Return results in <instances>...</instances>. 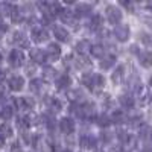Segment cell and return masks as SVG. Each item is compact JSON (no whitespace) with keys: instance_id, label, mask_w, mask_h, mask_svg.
Masks as SVG:
<instances>
[{"instance_id":"15","label":"cell","mask_w":152,"mask_h":152,"mask_svg":"<svg viewBox=\"0 0 152 152\" xmlns=\"http://www.w3.org/2000/svg\"><path fill=\"white\" fill-rule=\"evenodd\" d=\"M59 18L62 23H67V24H75V14L72 11H66L62 9L61 14H59Z\"/></svg>"},{"instance_id":"27","label":"cell","mask_w":152,"mask_h":152,"mask_svg":"<svg viewBox=\"0 0 152 152\" xmlns=\"http://www.w3.org/2000/svg\"><path fill=\"white\" fill-rule=\"evenodd\" d=\"M0 132H2L5 137H11L12 134H14V131H12V128H11V125H9V123L0 125Z\"/></svg>"},{"instance_id":"5","label":"cell","mask_w":152,"mask_h":152,"mask_svg":"<svg viewBox=\"0 0 152 152\" xmlns=\"http://www.w3.org/2000/svg\"><path fill=\"white\" fill-rule=\"evenodd\" d=\"M47 52H43L41 49H32L31 50V59L35 62V64H43L47 59Z\"/></svg>"},{"instance_id":"26","label":"cell","mask_w":152,"mask_h":152,"mask_svg":"<svg viewBox=\"0 0 152 152\" xmlns=\"http://www.w3.org/2000/svg\"><path fill=\"white\" fill-rule=\"evenodd\" d=\"M49 108L52 110V111H55V113H58V111L62 110V104L59 102L58 99H50L49 100Z\"/></svg>"},{"instance_id":"13","label":"cell","mask_w":152,"mask_h":152,"mask_svg":"<svg viewBox=\"0 0 152 152\" xmlns=\"http://www.w3.org/2000/svg\"><path fill=\"white\" fill-rule=\"evenodd\" d=\"M46 52H47V56H49L50 59H58L59 55H61V47H59L58 44L52 43V44H49V47H47Z\"/></svg>"},{"instance_id":"38","label":"cell","mask_w":152,"mask_h":152,"mask_svg":"<svg viewBox=\"0 0 152 152\" xmlns=\"http://www.w3.org/2000/svg\"><path fill=\"white\" fill-rule=\"evenodd\" d=\"M2 116L8 120V119H11V116H12V113H11V108H3V111H2Z\"/></svg>"},{"instance_id":"32","label":"cell","mask_w":152,"mask_h":152,"mask_svg":"<svg viewBox=\"0 0 152 152\" xmlns=\"http://www.w3.org/2000/svg\"><path fill=\"white\" fill-rule=\"evenodd\" d=\"M113 120H114V123H122L125 120L123 113L122 111H116V113H114V116H113Z\"/></svg>"},{"instance_id":"11","label":"cell","mask_w":152,"mask_h":152,"mask_svg":"<svg viewBox=\"0 0 152 152\" xmlns=\"http://www.w3.org/2000/svg\"><path fill=\"white\" fill-rule=\"evenodd\" d=\"M53 34H55V37H56V40H59V41H62V43H67V41L70 40V35H69L67 29L61 28V26H53Z\"/></svg>"},{"instance_id":"28","label":"cell","mask_w":152,"mask_h":152,"mask_svg":"<svg viewBox=\"0 0 152 152\" xmlns=\"http://www.w3.org/2000/svg\"><path fill=\"white\" fill-rule=\"evenodd\" d=\"M41 88H43V81L41 79H34L31 82V90L34 93H38V91H41Z\"/></svg>"},{"instance_id":"12","label":"cell","mask_w":152,"mask_h":152,"mask_svg":"<svg viewBox=\"0 0 152 152\" xmlns=\"http://www.w3.org/2000/svg\"><path fill=\"white\" fill-rule=\"evenodd\" d=\"M123 79H125V66H119L116 70H114V73L111 75V81L119 85V84L123 82Z\"/></svg>"},{"instance_id":"37","label":"cell","mask_w":152,"mask_h":152,"mask_svg":"<svg viewBox=\"0 0 152 152\" xmlns=\"http://www.w3.org/2000/svg\"><path fill=\"white\" fill-rule=\"evenodd\" d=\"M120 5H123L126 9H132V0H120Z\"/></svg>"},{"instance_id":"44","label":"cell","mask_w":152,"mask_h":152,"mask_svg":"<svg viewBox=\"0 0 152 152\" xmlns=\"http://www.w3.org/2000/svg\"><path fill=\"white\" fill-rule=\"evenodd\" d=\"M64 3H67V5H72V3H75V0H64Z\"/></svg>"},{"instance_id":"49","label":"cell","mask_w":152,"mask_h":152,"mask_svg":"<svg viewBox=\"0 0 152 152\" xmlns=\"http://www.w3.org/2000/svg\"><path fill=\"white\" fill-rule=\"evenodd\" d=\"M137 2H140V0H137Z\"/></svg>"},{"instance_id":"19","label":"cell","mask_w":152,"mask_h":152,"mask_svg":"<svg viewBox=\"0 0 152 152\" xmlns=\"http://www.w3.org/2000/svg\"><path fill=\"white\" fill-rule=\"evenodd\" d=\"M138 38H140V41L143 43V46L152 47V35H151V34H148V32H140V34H138Z\"/></svg>"},{"instance_id":"14","label":"cell","mask_w":152,"mask_h":152,"mask_svg":"<svg viewBox=\"0 0 152 152\" xmlns=\"http://www.w3.org/2000/svg\"><path fill=\"white\" fill-rule=\"evenodd\" d=\"M91 6L90 5H87V3H79L78 6H76V12L75 14L78 15V17H87V15H90L91 14Z\"/></svg>"},{"instance_id":"3","label":"cell","mask_w":152,"mask_h":152,"mask_svg":"<svg viewBox=\"0 0 152 152\" xmlns=\"http://www.w3.org/2000/svg\"><path fill=\"white\" fill-rule=\"evenodd\" d=\"M24 61V55L20 49H14L12 52L9 53V64L12 67H20Z\"/></svg>"},{"instance_id":"36","label":"cell","mask_w":152,"mask_h":152,"mask_svg":"<svg viewBox=\"0 0 152 152\" xmlns=\"http://www.w3.org/2000/svg\"><path fill=\"white\" fill-rule=\"evenodd\" d=\"M11 151H12V152H23V149H21V146H20L18 142H15V143L11 145Z\"/></svg>"},{"instance_id":"9","label":"cell","mask_w":152,"mask_h":152,"mask_svg":"<svg viewBox=\"0 0 152 152\" xmlns=\"http://www.w3.org/2000/svg\"><path fill=\"white\" fill-rule=\"evenodd\" d=\"M59 128H61V131L64 134H73V131H75V122L72 119L64 117V119H61V122H59Z\"/></svg>"},{"instance_id":"17","label":"cell","mask_w":152,"mask_h":152,"mask_svg":"<svg viewBox=\"0 0 152 152\" xmlns=\"http://www.w3.org/2000/svg\"><path fill=\"white\" fill-rule=\"evenodd\" d=\"M119 100H120V104H122V107L123 108H132L134 107V97L132 96H129V94H122L120 97H119Z\"/></svg>"},{"instance_id":"6","label":"cell","mask_w":152,"mask_h":152,"mask_svg":"<svg viewBox=\"0 0 152 152\" xmlns=\"http://www.w3.org/2000/svg\"><path fill=\"white\" fill-rule=\"evenodd\" d=\"M47 38H49V34L46 29H43V28H34L32 29V40L35 43H43Z\"/></svg>"},{"instance_id":"8","label":"cell","mask_w":152,"mask_h":152,"mask_svg":"<svg viewBox=\"0 0 152 152\" xmlns=\"http://www.w3.org/2000/svg\"><path fill=\"white\" fill-rule=\"evenodd\" d=\"M24 85V79L21 76H12V78L8 81V87L11 88L12 91H20Z\"/></svg>"},{"instance_id":"4","label":"cell","mask_w":152,"mask_h":152,"mask_svg":"<svg viewBox=\"0 0 152 152\" xmlns=\"http://www.w3.org/2000/svg\"><path fill=\"white\" fill-rule=\"evenodd\" d=\"M81 81H82V84H84L87 88L93 90L94 87H97V75H96V73H84L82 78H81Z\"/></svg>"},{"instance_id":"23","label":"cell","mask_w":152,"mask_h":152,"mask_svg":"<svg viewBox=\"0 0 152 152\" xmlns=\"http://www.w3.org/2000/svg\"><path fill=\"white\" fill-rule=\"evenodd\" d=\"M114 61H116V58H114L113 55L111 56H107V58H102V61H100V69H104V70H107V69H110L113 64H114Z\"/></svg>"},{"instance_id":"33","label":"cell","mask_w":152,"mask_h":152,"mask_svg":"<svg viewBox=\"0 0 152 152\" xmlns=\"http://www.w3.org/2000/svg\"><path fill=\"white\" fill-rule=\"evenodd\" d=\"M117 137L120 138V140H122L123 143H128V142L131 140V137H129L128 134H126L125 131H119V134H117Z\"/></svg>"},{"instance_id":"48","label":"cell","mask_w":152,"mask_h":152,"mask_svg":"<svg viewBox=\"0 0 152 152\" xmlns=\"http://www.w3.org/2000/svg\"><path fill=\"white\" fill-rule=\"evenodd\" d=\"M0 61H2V55H0Z\"/></svg>"},{"instance_id":"22","label":"cell","mask_w":152,"mask_h":152,"mask_svg":"<svg viewBox=\"0 0 152 152\" xmlns=\"http://www.w3.org/2000/svg\"><path fill=\"white\" fill-rule=\"evenodd\" d=\"M11 18H12V21H14V23H20V21L23 20V12H21V9H18L17 6L12 8Z\"/></svg>"},{"instance_id":"30","label":"cell","mask_w":152,"mask_h":152,"mask_svg":"<svg viewBox=\"0 0 152 152\" xmlns=\"http://www.w3.org/2000/svg\"><path fill=\"white\" fill-rule=\"evenodd\" d=\"M43 75H44L46 79H52V78H55V76H56V72H55V69H52V67H46V69L43 70Z\"/></svg>"},{"instance_id":"45","label":"cell","mask_w":152,"mask_h":152,"mask_svg":"<svg viewBox=\"0 0 152 152\" xmlns=\"http://www.w3.org/2000/svg\"><path fill=\"white\" fill-rule=\"evenodd\" d=\"M3 76H5V73H3V70H0V81L3 79Z\"/></svg>"},{"instance_id":"43","label":"cell","mask_w":152,"mask_h":152,"mask_svg":"<svg viewBox=\"0 0 152 152\" xmlns=\"http://www.w3.org/2000/svg\"><path fill=\"white\" fill-rule=\"evenodd\" d=\"M146 152H152V145H149V146H146V149H145Z\"/></svg>"},{"instance_id":"31","label":"cell","mask_w":152,"mask_h":152,"mask_svg":"<svg viewBox=\"0 0 152 152\" xmlns=\"http://www.w3.org/2000/svg\"><path fill=\"white\" fill-rule=\"evenodd\" d=\"M12 8L14 6H9V5H3L2 8H0V15H8V17H11V12H12Z\"/></svg>"},{"instance_id":"47","label":"cell","mask_w":152,"mask_h":152,"mask_svg":"<svg viewBox=\"0 0 152 152\" xmlns=\"http://www.w3.org/2000/svg\"><path fill=\"white\" fill-rule=\"evenodd\" d=\"M62 152H72V151H62Z\"/></svg>"},{"instance_id":"16","label":"cell","mask_w":152,"mask_h":152,"mask_svg":"<svg viewBox=\"0 0 152 152\" xmlns=\"http://www.w3.org/2000/svg\"><path fill=\"white\" fill-rule=\"evenodd\" d=\"M14 43H17L18 47H28V44H29L24 32H18V31L14 34Z\"/></svg>"},{"instance_id":"40","label":"cell","mask_w":152,"mask_h":152,"mask_svg":"<svg viewBox=\"0 0 152 152\" xmlns=\"http://www.w3.org/2000/svg\"><path fill=\"white\" fill-rule=\"evenodd\" d=\"M34 72H35V66L28 64V66H26V73H28V75H34Z\"/></svg>"},{"instance_id":"21","label":"cell","mask_w":152,"mask_h":152,"mask_svg":"<svg viewBox=\"0 0 152 152\" xmlns=\"http://www.w3.org/2000/svg\"><path fill=\"white\" fill-rule=\"evenodd\" d=\"M90 29H99L100 26H102V17H100L99 14H94L93 17H91V20H90Z\"/></svg>"},{"instance_id":"24","label":"cell","mask_w":152,"mask_h":152,"mask_svg":"<svg viewBox=\"0 0 152 152\" xmlns=\"http://www.w3.org/2000/svg\"><path fill=\"white\" fill-rule=\"evenodd\" d=\"M75 64H76V67L84 69V67H88V66L91 64V62H90V59H88L87 56H84V55H79V58L75 61Z\"/></svg>"},{"instance_id":"25","label":"cell","mask_w":152,"mask_h":152,"mask_svg":"<svg viewBox=\"0 0 152 152\" xmlns=\"http://www.w3.org/2000/svg\"><path fill=\"white\" fill-rule=\"evenodd\" d=\"M91 46H88V41H79L78 44H76V52H78L79 55H84L87 50H90Z\"/></svg>"},{"instance_id":"2","label":"cell","mask_w":152,"mask_h":152,"mask_svg":"<svg viewBox=\"0 0 152 152\" xmlns=\"http://www.w3.org/2000/svg\"><path fill=\"white\" fill-rule=\"evenodd\" d=\"M114 37H116V40H119L120 43H125L129 38V28L126 26V24H117V26L114 28Z\"/></svg>"},{"instance_id":"1","label":"cell","mask_w":152,"mask_h":152,"mask_svg":"<svg viewBox=\"0 0 152 152\" xmlns=\"http://www.w3.org/2000/svg\"><path fill=\"white\" fill-rule=\"evenodd\" d=\"M105 15H107V20H108L111 24H119V23L122 21V17H123L122 11H120L119 8H116V6H113V5L107 6Z\"/></svg>"},{"instance_id":"18","label":"cell","mask_w":152,"mask_h":152,"mask_svg":"<svg viewBox=\"0 0 152 152\" xmlns=\"http://www.w3.org/2000/svg\"><path fill=\"white\" fill-rule=\"evenodd\" d=\"M90 52L96 58H102L105 55V49H104V46H100V44H94V46L90 47Z\"/></svg>"},{"instance_id":"46","label":"cell","mask_w":152,"mask_h":152,"mask_svg":"<svg viewBox=\"0 0 152 152\" xmlns=\"http://www.w3.org/2000/svg\"><path fill=\"white\" fill-rule=\"evenodd\" d=\"M149 85L152 87V76H151V78H149Z\"/></svg>"},{"instance_id":"34","label":"cell","mask_w":152,"mask_h":152,"mask_svg":"<svg viewBox=\"0 0 152 152\" xmlns=\"http://www.w3.org/2000/svg\"><path fill=\"white\" fill-rule=\"evenodd\" d=\"M23 104H24V110H31L34 107V100L31 97H23Z\"/></svg>"},{"instance_id":"29","label":"cell","mask_w":152,"mask_h":152,"mask_svg":"<svg viewBox=\"0 0 152 152\" xmlns=\"http://www.w3.org/2000/svg\"><path fill=\"white\" fill-rule=\"evenodd\" d=\"M17 126H20V128H29L31 126V117H18L17 119Z\"/></svg>"},{"instance_id":"7","label":"cell","mask_w":152,"mask_h":152,"mask_svg":"<svg viewBox=\"0 0 152 152\" xmlns=\"http://www.w3.org/2000/svg\"><path fill=\"white\" fill-rule=\"evenodd\" d=\"M138 61L145 69L152 67V52L151 50H145V52H138Z\"/></svg>"},{"instance_id":"20","label":"cell","mask_w":152,"mask_h":152,"mask_svg":"<svg viewBox=\"0 0 152 152\" xmlns=\"http://www.w3.org/2000/svg\"><path fill=\"white\" fill-rule=\"evenodd\" d=\"M70 84H72V79H70V76H69V75H62L61 78L58 79V82H56L58 88H69Z\"/></svg>"},{"instance_id":"35","label":"cell","mask_w":152,"mask_h":152,"mask_svg":"<svg viewBox=\"0 0 152 152\" xmlns=\"http://www.w3.org/2000/svg\"><path fill=\"white\" fill-rule=\"evenodd\" d=\"M6 31H8V26H6V23H3L2 20H0V38H2L5 34H6Z\"/></svg>"},{"instance_id":"42","label":"cell","mask_w":152,"mask_h":152,"mask_svg":"<svg viewBox=\"0 0 152 152\" xmlns=\"http://www.w3.org/2000/svg\"><path fill=\"white\" fill-rule=\"evenodd\" d=\"M146 8L148 9H152V0H148V2H146Z\"/></svg>"},{"instance_id":"41","label":"cell","mask_w":152,"mask_h":152,"mask_svg":"<svg viewBox=\"0 0 152 152\" xmlns=\"http://www.w3.org/2000/svg\"><path fill=\"white\" fill-rule=\"evenodd\" d=\"M5 145V135L2 134V132H0V148H2Z\"/></svg>"},{"instance_id":"39","label":"cell","mask_w":152,"mask_h":152,"mask_svg":"<svg viewBox=\"0 0 152 152\" xmlns=\"http://www.w3.org/2000/svg\"><path fill=\"white\" fill-rule=\"evenodd\" d=\"M100 122H99V125H102V126H107V125H110V119L107 117V116H102L99 119Z\"/></svg>"},{"instance_id":"10","label":"cell","mask_w":152,"mask_h":152,"mask_svg":"<svg viewBox=\"0 0 152 152\" xmlns=\"http://www.w3.org/2000/svg\"><path fill=\"white\" fill-rule=\"evenodd\" d=\"M79 146L84 149H94L96 148V138L91 135H82L79 138Z\"/></svg>"}]
</instances>
